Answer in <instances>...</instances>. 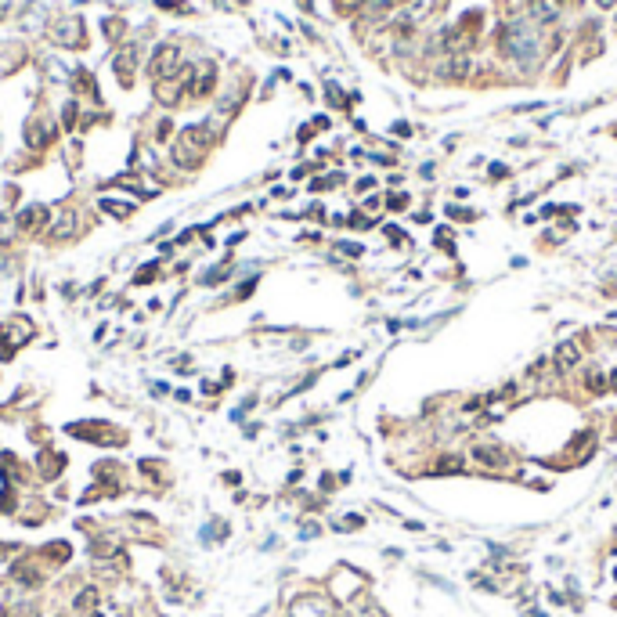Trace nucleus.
I'll return each mask as SVG.
<instances>
[{
    "label": "nucleus",
    "instance_id": "f257e3e1",
    "mask_svg": "<svg viewBox=\"0 0 617 617\" xmlns=\"http://www.w3.org/2000/svg\"><path fill=\"white\" fill-rule=\"evenodd\" d=\"M499 47H502V54L506 58H513V61H520V66H527V61H534V54H538V44H534V33L523 22H509V25H502L499 29Z\"/></svg>",
    "mask_w": 617,
    "mask_h": 617
},
{
    "label": "nucleus",
    "instance_id": "f03ea898",
    "mask_svg": "<svg viewBox=\"0 0 617 617\" xmlns=\"http://www.w3.org/2000/svg\"><path fill=\"white\" fill-rule=\"evenodd\" d=\"M206 141H209V134L199 130V127H188V130H184V134L177 138V145H173V159H177V166H184V170L199 166Z\"/></svg>",
    "mask_w": 617,
    "mask_h": 617
},
{
    "label": "nucleus",
    "instance_id": "7ed1b4c3",
    "mask_svg": "<svg viewBox=\"0 0 617 617\" xmlns=\"http://www.w3.org/2000/svg\"><path fill=\"white\" fill-rule=\"evenodd\" d=\"M177 61H181V51L173 47V44H159L156 47V54H152V61H148V73H152V80H166V76H177Z\"/></svg>",
    "mask_w": 617,
    "mask_h": 617
},
{
    "label": "nucleus",
    "instance_id": "20e7f679",
    "mask_svg": "<svg viewBox=\"0 0 617 617\" xmlns=\"http://www.w3.org/2000/svg\"><path fill=\"white\" fill-rule=\"evenodd\" d=\"M87 40V33H83V18H61L58 25H54V44H61V47H80Z\"/></svg>",
    "mask_w": 617,
    "mask_h": 617
},
{
    "label": "nucleus",
    "instance_id": "39448f33",
    "mask_svg": "<svg viewBox=\"0 0 617 617\" xmlns=\"http://www.w3.org/2000/svg\"><path fill=\"white\" fill-rule=\"evenodd\" d=\"M213 83H217V66L213 61H202V66H195V73L188 76V90H192V98H206Z\"/></svg>",
    "mask_w": 617,
    "mask_h": 617
},
{
    "label": "nucleus",
    "instance_id": "423d86ee",
    "mask_svg": "<svg viewBox=\"0 0 617 617\" xmlns=\"http://www.w3.org/2000/svg\"><path fill=\"white\" fill-rule=\"evenodd\" d=\"M578 361H581V347L574 343V339H567V343L556 347V365H560V372H563V368H574Z\"/></svg>",
    "mask_w": 617,
    "mask_h": 617
},
{
    "label": "nucleus",
    "instance_id": "0eeeda50",
    "mask_svg": "<svg viewBox=\"0 0 617 617\" xmlns=\"http://www.w3.org/2000/svg\"><path fill=\"white\" fill-rule=\"evenodd\" d=\"M44 221H47V209H44V206H29V209L18 213V228H22V231H33V228H40Z\"/></svg>",
    "mask_w": 617,
    "mask_h": 617
},
{
    "label": "nucleus",
    "instance_id": "6e6552de",
    "mask_svg": "<svg viewBox=\"0 0 617 617\" xmlns=\"http://www.w3.org/2000/svg\"><path fill=\"white\" fill-rule=\"evenodd\" d=\"M473 462H484V466H502L506 451L502 448H491V444H477L473 448Z\"/></svg>",
    "mask_w": 617,
    "mask_h": 617
},
{
    "label": "nucleus",
    "instance_id": "1a4fd4ad",
    "mask_svg": "<svg viewBox=\"0 0 617 617\" xmlns=\"http://www.w3.org/2000/svg\"><path fill=\"white\" fill-rule=\"evenodd\" d=\"M134 54H138V47L134 44H127L119 54H116V69H119V80L123 83H130V69H134Z\"/></svg>",
    "mask_w": 617,
    "mask_h": 617
},
{
    "label": "nucleus",
    "instance_id": "9d476101",
    "mask_svg": "<svg viewBox=\"0 0 617 617\" xmlns=\"http://www.w3.org/2000/svg\"><path fill=\"white\" fill-rule=\"evenodd\" d=\"M531 15H534L538 22L556 18V15H560V0H531Z\"/></svg>",
    "mask_w": 617,
    "mask_h": 617
},
{
    "label": "nucleus",
    "instance_id": "9b49d317",
    "mask_svg": "<svg viewBox=\"0 0 617 617\" xmlns=\"http://www.w3.org/2000/svg\"><path fill=\"white\" fill-rule=\"evenodd\" d=\"M51 134H54V130L47 127V123H33V127H29V134H25V138H29V145H33V148H44V145L51 141Z\"/></svg>",
    "mask_w": 617,
    "mask_h": 617
},
{
    "label": "nucleus",
    "instance_id": "f8f14e48",
    "mask_svg": "<svg viewBox=\"0 0 617 617\" xmlns=\"http://www.w3.org/2000/svg\"><path fill=\"white\" fill-rule=\"evenodd\" d=\"M102 206H105L109 213H116V217H130V209H134V206H119V202H112V199H105Z\"/></svg>",
    "mask_w": 617,
    "mask_h": 617
},
{
    "label": "nucleus",
    "instance_id": "ddd939ff",
    "mask_svg": "<svg viewBox=\"0 0 617 617\" xmlns=\"http://www.w3.org/2000/svg\"><path fill=\"white\" fill-rule=\"evenodd\" d=\"M339 250H343V253H350V257H361V245H354V242H343V245H339Z\"/></svg>",
    "mask_w": 617,
    "mask_h": 617
},
{
    "label": "nucleus",
    "instance_id": "4468645a",
    "mask_svg": "<svg viewBox=\"0 0 617 617\" xmlns=\"http://www.w3.org/2000/svg\"><path fill=\"white\" fill-rule=\"evenodd\" d=\"M159 8H184V0H159Z\"/></svg>",
    "mask_w": 617,
    "mask_h": 617
},
{
    "label": "nucleus",
    "instance_id": "2eb2a0df",
    "mask_svg": "<svg viewBox=\"0 0 617 617\" xmlns=\"http://www.w3.org/2000/svg\"><path fill=\"white\" fill-rule=\"evenodd\" d=\"M617 4V0H599V8H613Z\"/></svg>",
    "mask_w": 617,
    "mask_h": 617
},
{
    "label": "nucleus",
    "instance_id": "dca6fc26",
    "mask_svg": "<svg viewBox=\"0 0 617 617\" xmlns=\"http://www.w3.org/2000/svg\"><path fill=\"white\" fill-rule=\"evenodd\" d=\"M610 386H613V390H617V372H613V376H610Z\"/></svg>",
    "mask_w": 617,
    "mask_h": 617
},
{
    "label": "nucleus",
    "instance_id": "f3484780",
    "mask_svg": "<svg viewBox=\"0 0 617 617\" xmlns=\"http://www.w3.org/2000/svg\"><path fill=\"white\" fill-rule=\"evenodd\" d=\"M613 578H617V570H613Z\"/></svg>",
    "mask_w": 617,
    "mask_h": 617
},
{
    "label": "nucleus",
    "instance_id": "a211bd4d",
    "mask_svg": "<svg viewBox=\"0 0 617 617\" xmlns=\"http://www.w3.org/2000/svg\"><path fill=\"white\" fill-rule=\"evenodd\" d=\"M613 606H617V599H613Z\"/></svg>",
    "mask_w": 617,
    "mask_h": 617
}]
</instances>
